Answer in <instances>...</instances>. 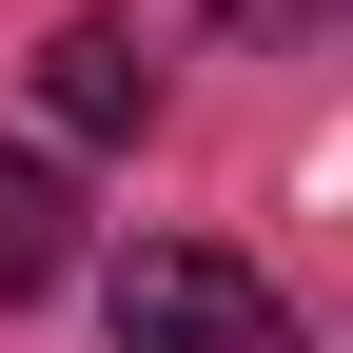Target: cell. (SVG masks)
Here are the masks:
<instances>
[{
	"label": "cell",
	"mask_w": 353,
	"mask_h": 353,
	"mask_svg": "<svg viewBox=\"0 0 353 353\" xmlns=\"http://www.w3.org/2000/svg\"><path fill=\"white\" fill-rule=\"evenodd\" d=\"M99 334H118V353H314L294 294L255 275V255H216V236H138V255L99 275Z\"/></svg>",
	"instance_id": "6da1fadb"
},
{
	"label": "cell",
	"mask_w": 353,
	"mask_h": 353,
	"mask_svg": "<svg viewBox=\"0 0 353 353\" xmlns=\"http://www.w3.org/2000/svg\"><path fill=\"white\" fill-rule=\"evenodd\" d=\"M39 118H59V138H157V39L118 20V0H79V20L39 39Z\"/></svg>",
	"instance_id": "7a4b0ae2"
},
{
	"label": "cell",
	"mask_w": 353,
	"mask_h": 353,
	"mask_svg": "<svg viewBox=\"0 0 353 353\" xmlns=\"http://www.w3.org/2000/svg\"><path fill=\"white\" fill-rule=\"evenodd\" d=\"M59 275H79V176L39 157V138H0V314L59 294Z\"/></svg>",
	"instance_id": "3957f363"
},
{
	"label": "cell",
	"mask_w": 353,
	"mask_h": 353,
	"mask_svg": "<svg viewBox=\"0 0 353 353\" xmlns=\"http://www.w3.org/2000/svg\"><path fill=\"white\" fill-rule=\"evenodd\" d=\"M216 20H236V39H294V20H314V0H216Z\"/></svg>",
	"instance_id": "277c9868"
}]
</instances>
